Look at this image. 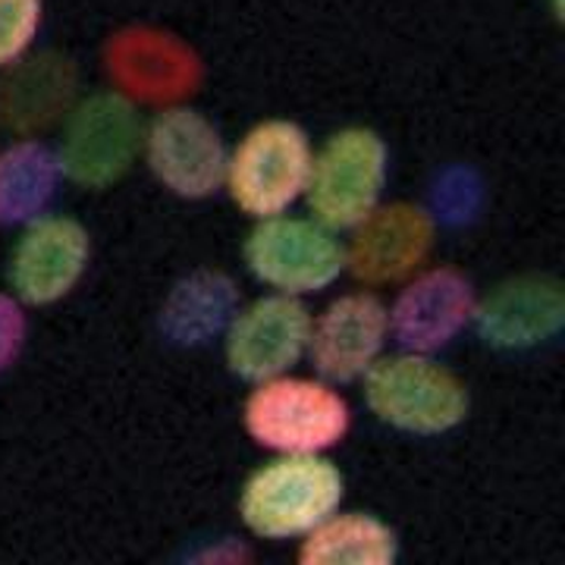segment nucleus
<instances>
[{
    "label": "nucleus",
    "mask_w": 565,
    "mask_h": 565,
    "mask_svg": "<svg viewBox=\"0 0 565 565\" xmlns=\"http://www.w3.org/2000/svg\"><path fill=\"white\" fill-rule=\"evenodd\" d=\"M345 475L323 452H277L239 490V519L262 541H299L343 505Z\"/></svg>",
    "instance_id": "obj_1"
},
{
    "label": "nucleus",
    "mask_w": 565,
    "mask_h": 565,
    "mask_svg": "<svg viewBox=\"0 0 565 565\" xmlns=\"http://www.w3.org/2000/svg\"><path fill=\"white\" fill-rule=\"evenodd\" d=\"M364 403L377 422L412 437H440L471 412L465 381L427 352L381 355L364 371Z\"/></svg>",
    "instance_id": "obj_2"
},
{
    "label": "nucleus",
    "mask_w": 565,
    "mask_h": 565,
    "mask_svg": "<svg viewBox=\"0 0 565 565\" xmlns=\"http://www.w3.org/2000/svg\"><path fill=\"white\" fill-rule=\"evenodd\" d=\"M245 434L270 452H327L352 427L345 396L327 381L280 374L252 384L243 405Z\"/></svg>",
    "instance_id": "obj_3"
},
{
    "label": "nucleus",
    "mask_w": 565,
    "mask_h": 565,
    "mask_svg": "<svg viewBox=\"0 0 565 565\" xmlns=\"http://www.w3.org/2000/svg\"><path fill=\"white\" fill-rule=\"evenodd\" d=\"M311 154V139L299 122L264 120L230 148L223 189L252 221L286 214L305 195Z\"/></svg>",
    "instance_id": "obj_4"
},
{
    "label": "nucleus",
    "mask_w": 565,
    "mask_h": 565,
    "mask_svg": "<svg viewBox=\"0 0 565 565\" xmlns=\"http://www.w3.org/2000/svg\"><path fill=\"white\" fill-rule=\"evenodd\" d=\"M386 177L390 151L381 132L367 126H345L327 136L311 154L302 199L315 221L333 233H343L381 204Z\"/></svg>",
    "instance_id": "obj_5"
},
{
    "label": "nucleus",
    "mask_w": 565,
    "mask_h": 565,
    "mask_svg": "<svg viewBox=\"0 0 565 565\" xmlns=\"http://www.w3.org/2000/svg\"><path fill=\"white\" fill-rule=\"evenodd\" d=\"M61 126V145L54 148L61 173L82 189H110L139 161L145 132L139 104L114 88L76 98Z\"/></svg>",
    "instance_id": "obj_6"
},
{
    "label": "nucleus",
    "mask_w": 565,
    "mask_h": 565,
    "mask_svg": "<svg viewBox=\"0 0 565 565\" xmlns=\"http://www.w3.org/2000/svg\"><path fill=\"white\" fill-rule=\"evenodd\" d=\"M248 274L274 292L311 296L340 280L345 270L343 243L315 217L274 214L252 226L243 243Z\"/></svg>",
    "instance_id": "obj_7"
},
{
    "label": "nucleus",
    "mask_w": 565,
    "mask_h": 565,
    "mask_svg": "<svg viewBox=\"0 0 565 565\" xmlns=\"http://www.w3.org/2000/svg\"><path fill=\"white\" fill-rule=\"evenodd\" d=\"M102 61L110 88L132 104H182L204 82L199 51L161 25H122L104 44Z\"/></svg>",
    "instance_id": "obj_8"
},
{
    "label": "nucleus",
    "mask_w": 565,
    "mask_h": 565,
    "mask_svg": "<svg viewBox=\"0 0 565 565\" xmlns=\"http://www.w3.org/2000/svg\"><path fill=\"white\" fill-rule=\"evenodd\" d=\"M226 154L230 148L221 129L185 104L158 107L141 132V158L151 177L185 202H202L221 192Z\"/></svg>",
    "instance_id": "obj_9"
},
{
    "label": "nucleus",
    "mask_w": 565,
    "mask_h": 565,
    "mask_svg": "<svg viewBox=\"0 0 565 565\" xmlns=\"http://www.w3.org/2000/svg\"><path fill=\"white\" fill-rule=\"evenodd\" d=\"M311 337V311L299 296L270 292L239 305L223 330V359L233 377L262 384L302 362Z\"/></svg>",
    "instance_id": "obj_10"
},
{
    "label": "nucleus",
    "mask_w": 565,
    "mask_h": 565,
    "mask_svg": "<svg viewBox=\"0 0 565 565\" xmlns=\"http://www.w3.org/2000/svg\"><path fill=\"white\" fill-rule=\"evenodd\" d=\"M92 236L76 217L66 214H39L22 223V233L10 262L7 280L22 305L47 308L66 299L88 270Z\"/></svg>",
    "instance_id": "obj_11"
},
{
    "label": "nucleus",
    "mask_w": 565,
    "mask_h": 565,
    "mask_svg": "<svg viewBox=\"0 0 565 565\" xmlns=\"http://www.w3.org/2000/svg\"><path fill=\"white\" fill-rule=\"evenodd\" d=\"M349 233L352 236L343 245L345 270L377 289L408 280L415 270H422L437 243V221L422 204L381 202Z\"/></svg>",
    "instance_id": "obj_12"
},
{
    "label": "nucleus",
    "mask_w": 565,
    "mask_h": 565,
    "mask_svg": "<svg viewBox=\"0 0 565 565\" xmlns=\"http://www.w3.org/2000/svg\"><path fill=\"white\" fill-rule=\"evenodd\" d=\"M478 292L459 267H422L386 308L390 340L405 352H440L471 327Z\"/></svg>",
    "instance_id": "obj_13"
},
{
    "label": "nucleus",
    "mask_w": 565,
    "mask_h": 565,
    "mask_svg": "<svg viewBox=\"0 0 565 565\" xmlns=\"http://www.w3.org/2000/svg\"><path fill=\"white\" fill-rule=\"evenodd\" d=\"M390 343V321L381 296L355 289L343 292L311 315V337L305 359L315 364L318 377L327 384L362 381L364 371L384 355Z\"/></svg>",
    "instance_id": "obj_14"
},
{
    "label": "nucleus",
    "mask_w": 565,
    "mask_h": 565,
    "mask_svg": "<svg viewBox=\"0 0 565 565\" xmlns=\"http://www.w3.org/2000/svg\"><path fill=\"white\" fill-rule=\"evenodd\" d=\"M565 323L563 282L550 274H519L478 296L471 327L490 349L527 352L559 337Z\"/></svg>",
    "instance_id": "obj_15"
},
{
    "label": "nucleus",
    "mask_w": 565,
    "mask_h": 565,
    "mask_svg": "<svg viewBox=\"0 0 565 565\" xmlns=\"http://www.w3.org/2000/svg\"><path fill=\"white\" fill-rule=\"evenodd\" d=\"M79 98V70L63 54H25L0 70V129L39 136L63 122Z\"/></svg>",
    "instance_id": "obj_16"
},
{
    "label": "nucleus",
    "mask_w": 565,
    "mask_h": 565,
    "mask_svg": "<svg viewBox=\"0 0 565 565\" xmlns=\"http://www.w3.org/2000/svg\"><path fill=\"white\" fill-rule=\"evenodd\" d=\"M239 311V286L217 267H199L170 286L163 296L158 330L177 349H202L223 337Z\"/></svg>",
    "instance_id": "obj_17"
},
{
    "label": "nucleus",
    "mask_w": 565,
    "mask_h": 565,
    "mask_svg": "<svg viewBox=\"0 0 565 565\" xmlns=\"http://www.w3.org/2000/svg\"><path fill=\"white\" fill-rule=\"evenodd\" d=\"M399 534L371 512H330L299 537L302 565H393Z\"/></svg>",
    "instance_id": "obj_18"
},
{
    "label": "nucleus",
    "mask_w": 565,
    "mask_h": 565,
    "mask_svg": "<svg viewBox=\"0 0 565 565\" xmlns=\"http://www.w3.org/2000/svg\"><path fill=\"white\" fill-rule=\"evenodd\" d=\"M61 180V161L51 145L39 136L10 141L0 151V226H22L44 214Z\"/></svg>",
    "instance_id": "obj_19"
},
{
    "label": "nucleus",
    "mask_w": 565,
    "mask_h": 565,
    "mask_svg": "<svg viewBox=\"0 0 565 565\" xmlns=\"http://www.w3.org/2000/svg\"><path fill=\"white\" fill-rule=\"evenodd\" d=\"M44 0H0V70L22 61L39 39Z\"/></svg>",
    "instance_id": "obj_20"
},
{
    "label": "nucleus",
    "mask_w": 565,
    "mask_h": 565,
    "mask_svg": "<svg viewBox=\"0 0 565 565\" xmlns=\"http://www.w3.org/2000/svg\"><path fill=\"white\" fill-rule=\"evenodd\" d=\"M25 337H29V321L22 302L10 292H0V374L20 359Z\"/></svg>",
    "instance_id": "obj_21"
}]
</instances>
